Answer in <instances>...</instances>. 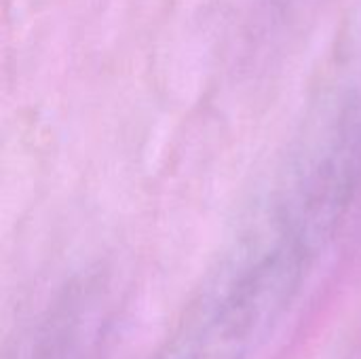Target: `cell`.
Returning <instances> with one entry per match:
<instances>
[]
</instances>
